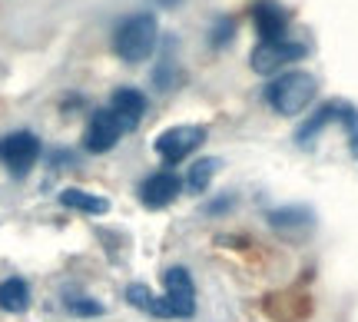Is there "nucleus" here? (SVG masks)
I'll return each instance as SVG.
<instances>
[{"instance_id": "f257e3e1", "label": "nucleus", "mask_w": 358, "mask_h": 322, "mask_svg": "<svg viewBox=\"0 0 358 322\" xmlns=\"http://www.w3.org/2000/svg\"><path fill=\"white\" fill-rule=\"evenodd\" d=\"M127 302L156 319H189L196 316V286H192L189 270L173 266L163 272V296H153L146 286L136 283L127 289Z\"/></svg>"}, {"instance_id": "f03ea898", "label": "nucleus", "mask_w": 358, "mask_h": 322, "mask_svg": "<svg viewBox=\"0 0 358 322\" xmlns=\"http://www.w3.org/2000/svg\"><path fill=\"white\" fill-rule=\"evenodd\" d=\"M156 40H159V24H156L153 10L129 13L127 20H120L113 30V53L127 64H143L153 53Z\"/></svg>"}, {"instance_id": "7ed1b4c3", "label": "nucleus", "mask_w": 358, "mask_h": 322, "mask_svg": "<svg viewBox=\"0 0 358 322\" xmlns=\"http://www.w3.org/2000/svg\"><path fill=\"white\" fill-rule=\"evenodd\" d=\"M315 90H319V83H315L312 74H306V70H289V74L275 77L266 87V104L282 116H295L315 100Z\"/></svg>"}, {"instance_id": "20e7f679", "label": "nucleus", "mask_w": 358, "mask_h": 322, "mask_svg": "<svg viewBox=\"0 0 358 322\" xmlns=\"http://www.w3.org/2000/svg\"><path fill=\"white\" fill-rule=\"evenodd\" d=\"M40 136L30 130H13L0 136V163L7 167L10 176H27L34 163L40 160Z\"/></svg>"}, {"instance_id": "39448f33", "label": "nucleus", "mask_w": 358, "mask_h": 322, "mask_svg": "<svg viewBox=\"0 0 358 322\" xmlns=\"http://www.w3.org/2000/svg\"><path fill=\"white\" fill-rule=\"evenodd\" d=\"M206 143V130L196 127V123H182V127H169L156 136V156L163 163H182L189 153H196Z\"/></svg>"}, {"instance_id": "423d86ee", "label": "nucleus", "mask_w": 358, "mask_h": 322, "mask_svg": "<svg viewBox=\"0 0 358 322\" xmlns=\"http://www.w3.org/2000/svg\"><path fill=\"white\" fill-rule=\"evenodd\" d=\"M123 133H127L123 120L110 106H100L96 113L90 116L87 130H83V146H87V153H110Z\"/></svg>"}, {"instance_id": "0eeeda50", "label": "nucleus", "mask_w": 358, "mask_h": 322, "mask_svg": "<svg viewBox=\"0 0 358 322\" xmlns=\"http://www.w3.org/2000/svg\"><path fill=\"white\" fill-rule=\"evenodd\" d=\"M308 53L306 43H295V40H259V47L252 50V70L256 74H275L292 60H302Z\"/></svg>"}, {"instance_id": "6e6552de", "label": "nucleus", "mask_w": 358, "mask_h": 322, "mask_svg": "<svg viewBox=\"0 0 358 322\" xmlns=\"http://www.w3.org/2000/svg\"><path fill=\"white\" fill-rule=\"evenodd\" d=\"M179 193H182V180H179L173 169H159V173H153V176H146L140 183V203L146 209L169 206Z\"/></svg>"}, {"instance_id": "1a4fd4ad", "label": "nucleus", "mask_w": 358, "mask_h": 322, "mask_svg": "<svg viewBox=\"0 0 358 322\" xmlns=\"http://www.w3.org/2000/svg\"><path fill=\"white\" fill-rule=\"evenodd\" d=\"M252 24L262 40H285L289 37V13L275 0H259L252 7Z\"/></svg>"}, {"instance_id": "9d476101", "label": "nucleus", "mask_w": 358, "mask_h": 322, "mask_svg": "<svg viewBox=\"0 0 358 322\" xmlns=\"http://www.w3.org/2000/svg\"><path fill=\"white\" fill-rule=\"evenodd\" d=\"M106 106H110V110L123 120L127 133L140 127V120L146 116V97H143L136 87H120V90L110 97V104H106Z\"/></svg>"}, {"instance_id": "9b49d317", "label": "nucleus", "mask_w": 358, "mask_h": 322, "mask_svg": "<svg viewBox=\"0 0 358 322\" xmlns=\"http://www.w3.org/2000/svg\"><path fill=\"white\" fill-rule=\"evenodd\" d=\"M60 203L66 209H77V213H87V216H103L106 209H110V200L106 196H96V193H87V190H77V186H70L60 193Z\"/></svg>"}, {"instance_id": "f8f14e48", "label": "nucleus", "mask_w": 358, "mask_h": 322, "mask_svg": "<svg viewBox=\"0 0 358 322\" xmlns=\"http://www.w3.org/2000/svg\"><path fill=\"white\" fill-rule=\"evenodd\" d=\"M0 309L13 312V316H20V312L30 309V286H27L20 276H10V279L0 283Z\"/></svg>"}, {"instance_id": "ddd939ff", "label": "nucleus", "mask_w": 358, "mask_h": 322, "mask_svg": "<svg viewBox=\"0 0 358 322\" xmlns=\"http://www.w3.org/2000/svg\"><path fill=\"white\" fill-rule=\"evenodd\" d=\"M329 123H338V104H325L315 110V116L312 120H306L302 127H299V133H295V140H299V146H312V140L319 136L322 130L329 127Z\"/></svg>"}, {"instance_id": "4468645a", "label": "nucleus", "mask_w": 358, "mask_h": 322, "mask_svg": "<svg viewBox=\"0 0 358 322\" xmlns=\"http://www.w3.org/2000/svg\"><path fill=\"white\" fill-rule=\"evenodd\" d=\"M216 169H219V160H216V156L196 160V163L189 167L186 186H189L192 193H206V190H209V183H213V176H216Z\"/></svg>"}, {"instance_id": "2eb2a0df", "label": "nucleus", "mask_w": 358, "mask_h": 322, "mask_svg": "<svg viewBox=\"0 0 358 322\" xmlns=\"http://www.w3.org/2000/svg\"><path fill=\"white\" fill-rule=\"evenodd\" d=\"M268 223H272L275 230H285V226H308V223H312V213H308L306 206L275 209V213H268Z\"/></svg>"}, {"instance_id": "dca6fc26", "label": "nucleus", "mask_w": 358, "mask_h": 322, "mask_svg": "<svg viewBox=\"0 0 358 322\" xmlns=\"http://www.w3.org/2000/svg\"><path fill=\"white\" fill-rule=\"evenodd\" d=\"M338 123L345 130L348 136V146H352V153L358 156V110L348 104H338Z\"/></svg>"}, {"instance_id": "f3484780", "label": "nucleus", "mask_w": 358, "mask_h": 322, "mask_svg": "<svg viewBox=\"0 0 358 322\" xmlns=\"http://www.w3.org/2000/svg\"><path fill=\"white\" fill-rule=\"evenodd\" d=\"M156 87L159 90H173V40L166 43V53H163V60L156 66Z\"/></svg>"}, {"instance_id": "a211bd4d", "label": "nucleus", "mask_w": 358, "mask_h": 322, "mask_svg": "<svg viewBox=\"0 0 358 322\" xmlns=\"http://www.w3.org/2000/svg\"><path fill=\"white\" fill-rule=\"evenodd\" d=\"M66 312H73V316H103V306L100 302H93L87 296H66Z\"/></svg>"}, {"instance_id": "6ab92c4d", "label": "nucleus", "mask_w": 358, "mask_h": 322, "mask_svg": "<svg viewBox=\"0 0 358 322\" xmlns=\"http://www.w3.org/2000/svg\"><path fill=\"white\" fill-rule=\"evenodd\" d=\"M232 30H236V24H232L229 17H222L216 24V30H213V47H222V43L232 37Z\"/></svg>"}, {"instance_id": "aec40b11", "label": "nucleus", "mask_w": 358, "mask_h": 322, "mask_svg": "<svg viewBox=\"0 0 358 322\" xmlns=\"http://www.w3.org/2000/svg\"><path fill=\"white\" fill-rule=\"evenodd\" d=\"M226 206H232V196H222V200H216V203L209 206V213H222Z\"/></svg>"}]
</instances>
